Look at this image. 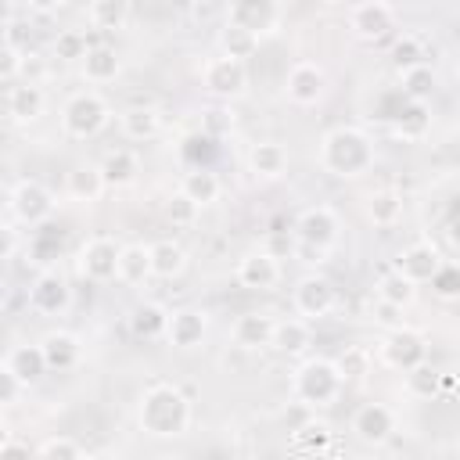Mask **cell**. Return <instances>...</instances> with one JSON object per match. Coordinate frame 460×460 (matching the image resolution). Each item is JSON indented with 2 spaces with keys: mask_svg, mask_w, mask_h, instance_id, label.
<instances>
[{
  "mask_svg": "<svg viewBox=\"0 0 460 460\" xmlns=\"http://www.w3.org/2000/svg\"><path fill=\"white\" fill-rule=\"evenodd\" d=\"M137 424L155 438H176L190 428V399L176 385H151L140 395Z\"/></svg>",
  "mask_w": 460,
  "mask_h": 460,
  "instance_id": "cell-1",
  "label": "cell"
},
{
  "mask_svg": "<svg viewBox=\"0 0 460 460\" xmlns=\"http://www.w3.org/2000/svg\"><path fill=\"white\" fill-rule=\"evenodd\" d=\"M374 165V144L356 126H338L320 140V169L331 176H363Z\"/></svg>",
  "mask_w": 460,
  "mask_h": 460,
  "instance_id": "cell-2",
  "label": "cell"
},
{
  "mask_svg": "<svg viewBox=\"0 0 460 460\" xmlns=\"http://www.w3.org/2000/svg\"><path fill=\"white\" fill-rule=\"evenodd\" d=\"M341 385L345 381H341L334 359H327V356H309L291 374V392L305 406H331L341 395Z\"/></svg>",
  "mask_w": 460,
  "mask_h": 460,
  "instance_id": "cell-3",
  "label": "cell"
},
{
  "mask_svg": "<svg viewBox=\"0 0 460 460\" xmlns=\"http://www.w3.org/2000/svg\"><path fill=\"white\" fill-rule=\"evenodd\" d=\"M111 122V108L101 93L93 90H79L65 101L61 108V129L72 137V140H93L104 126Z\"/></svg>",
  "mask_w": 460,
  "mask_h": 460,
  "instance_id": "cell-4",
  "label": "cell"
},
{
  "mask_svg": "<svg viewBox=\"0 0 460 460\" xmlns=\"http://www.w3.org/2000/svg\"><path fill=\"white\" fill-rule=\"evenodd\" d=\"M198 83L205 93L219 97V101H234L248 90V65L241 58H230V54H212L201 61L198 68Z\"/></svg>",
  "mask_w": 460,
  "mask_h": 460,
  "instance_id": "cell-5",
  "label": "cell"
},
{
  "mask_svg": "<svg viewBox=\"0 0 460 460\" xmlns=\"http://www.w3.org/2000/svg\"><path fill=\"white\" fill-rule=\"evenodd\" d=\"M54 194H50V187L47 183H40V180H18L14 187H11V194H7V216H14L22 226H29V230H36V226H43L50 216H54Z\"/></svg>",
  "mask_w": 460,
  "mask_h": 460,
  "instance_id": "cell-6",
  "label": "cell"
},
{
  "mask_svg": "<svg viewBox=\"0 0 460 460\" xmlns=\"http://www.w3.org/2000/svg\"><path fill=\"white\" fill-rule=\"evenodd\" d=\"M381 359H385V367L406 374V370H413L417 363L428 359V341H424L420 331L399 323V327H392V331L385 334V341H381Z\"/></svg>",
  "mask_w": 460,
  "mask_h": 460,
  "instance_id": "cell-7",
  "label": "cell"
},
{
  "mask_svg": "<svg viewBox=\"0 0 460 460\" xmlns=\"http://www.w3.org/2000/svg\"><path fill=\"white\" fill-rule=\"evenodd\" d=\"M119 252H122V244H115L111 237H90L75 259L79 277H86L90 284L119 280Z\"/></svg>",
  "mask_w": 460,
  "mask_h": 460,
  "instance_id": "cell-8",
  "label": "cell"
},
{
  "mask_svg": "<svg viewBox=\"0 0 460 460\" xmlns=\"http://www.w3.org/2000/svg\"><path fill=\"white\" fill-rule=\"evenodd\" d=\"M291 302H295V313H298V316L320 320V316H327V313L338 305V288H334L323 273H305V277L295 284Z\"/></svg>",
  "mask_w": 460,
  "mask_h": 460,
  "instance_id": "cell-9",
  "label": "cell"
},
{
  "mask_svg": "<svg viewBox=\"0 0 460 460\" xmlns=\"http://www.w3.org/2000/svg\"><path fill=\"white\" fill-rule=\"evenodd\" d=\"M226 22L248 29L262 40L280 29V0H230Z\"/></svg>",
  "mask_w": 460,
  "mask_h": 460,
  "instance_id": "cell-10",
  "label": "cell"
},
{
  "mask_svg": "<svg viewBox=\"0 0 460 460\" xmlns=\"http://www.w3.org/2000/svg\"><path fill=\"white\" fill-rule=\"evenodd\" d=\"M323 90H327V72L316 61H295L288 68V75H284V93H288L291 104L309 108V104H316L323 97Z\"/></svg>",
  "mask_w": 460,
  "mask_h": 460,
  "instance_id": "cell-11",
  "label": "cell"
},
{
  "mask_svg": "<svg viewBox=\"0 0 460 460\" xmlns=\"http://www.w3.org/2000/svg\"><path fill=\"white\" fill-rule=\"evenodd\" d=\"M349 29L367 40V43H377L385 40L392 29H395V7L385 4V0H363L349 11Z\"/></svg>",
  "mask_w": 460,
  "mask_h": 460,
  "instance_id": "cell-12",
  "label": "cell"
},
{
  "mask_svg": "<svg viewBox=\"0 0 460 460\" xmlns=\"http://www.w3.org/2000/svg\"><path fill=\"white\" fill-rule=\"evenodd\" d=\"M234 277H237V284L248 288V291H273V288L280 284V262H277L273 252L259 248V252H248V255L237 259Z\"/></svg>",
  "mask_w": 460,
  "mask_h": 460,
  "instance_id": "cell-13",
  "label": "cell"
},
{
  "mask_svg": "<svg viewBox=\"0 0 460 460\" xmlns=\"http://www.w3.org/2000/svg\"><path fill=\"white\" fill-rule=\"evenodd\" d=\"M68 302H72V291L58 270H43L29 288V305L43 316H61L68 309Z\"/></svg>",
  "mask_w": 460,
  "mask_h": 460,
  "instance_id": "cell-14",
  "label": "cell"
},
{
  "mask_svg": "<svg viewBox=\"0 0 460 460\" xmlns=\"http://www.w3.org/2000/svg\"><path fill=\"white\" fill-rule=\"evenodd\" d=\"M395 431V410L385 406V402H363L356 413H352V435L367 446H381L388 442Z\"/></svg>",
  "mask_w": 460,
  "mask_h": 460,
  "instance_id": "cell-15",
  "label": "cell"
},
{
  "mask_svg": "<svg viewBox=\"0 0 460 460\" xmlns=\"http://www.w3.org/2000/svg\"><path fill=\"white\" fill-rule=\"evenodd\" d=\"M338 216L331 205H309L298 212L295 219V237L298 241H313V244H323V248H334L338 241Z\"/></svg>",
  "mask_w": 460,
  "mask_h": 460,
  "instance_id": "cell-16",
  "label": "cell"
},
{
  "mask_svg": "<svg viewBox=\"0 0 460 460\" xmlns=\"http://www.w3.org/2000/svg\"><path fill=\"white\" fill-rule=\"evenodd\" d=\"M208 334V313L205 309H194V305H183L169 316V331H165V341L172 349H198Z\"/></svg>",
  "mask_w": 460,
  "mask_h": 460,
  "instance_id": "cell-17",
  "label": "cell"
},
{
  "mask_svg": "<svg viewBox=\"0 0 460 460\" xmlns=\"http://www.w3.org/2000/svg\"><path fill=\"white\" fill-rule=\"evenodd\" d=\"M395 270H402L410 280L424 284L442 270V255H438V248L431 241H413L410 248H402L395 255Z\"/></svg>",
  "mask_w": 460,
  "mask_h": 460,
  "instance_id": "cell-18",
  "label": "cell"
},
{
  "mask_svg": "<svg viewBox=\"0 0 460 460\" xmlns=\"http://www.w3.org/2000/svg\"><path fill=\"white\" fill-rule=\"evenodd\" d=\"M273 327H277V320L270 313H241L230 327V338L237 349L255 352V349H266L273 341Z\"/></svg>",
  "mask_w": 460,
  "mask_h": 460,
  "instance_id": "cell-19",
  "label": "cell"
},
{
  "mask_svg": "<svg viewBox=\"0 0 460 460\" xmlns=\"http://www.w3.org/2000/svg\"><path fill=\"white\" fill-rule=\"evenodd\" d=\"M4 104H7V115L14 122H36L43 115V108H47V93H43L40 83L25 79V83L7 86V101Z\"/></svg>",
  "mask_w": 460,
  "mask_h": 460,
  "instance_id": "cell-20",
  "label": "cell"
},
{
  "mask_svg": "<svg viewBox=\"0 0 460 460\" xmlns=\"http://www.w3.org/2000/svg\"><path fill=\"white\" fill-rule=\"evenodd\" d=\"M40 349H43V359H47L50 370H72V367L79 363V356H83L79 338H75L72 331H61V327L47 331V334L40 338Z\"/></svg>",
  "mask_w": 460,
  "mask_h": 460,
  "instance_id": "cell-21",
  "label": "cell"
},
{
  "mask_svg": "<svg viewBox=\"0 0 460 460\" xmlns=\"http://www.w3.org/2000/svg\"><path fill=\"white\" fill-rule=\"evenodd\" d=\"M288 147L280 144V140H259V144H252V151H248V169L259 176V180H277V176H284L288 172Z\"/></svg>",
  "mask_w": 460,
  "mask_h": 460,
  "instance_id": "cell-22",
  "label": "cell"
},
{
  "mask_svg": "<svg viewBox=\"0 0 460 460\" xmlns=\"http://www.w3.org/2000/svg\"><path fill=\"white\" fill-rule=\"evenodd\" d=\"M169 316H172V313H169L162 302H140V305H133V313H129V334L140 338V341L165 338Z\"/></svg>",
  "mask_w": 460,
  "mask_h": 460,
  "instance_id": "cell-23",
  "label": "cell"
},
{
  "mask_svg": "<svg viewBox=\"0 0 460 460\" xmlns=\"http://www.w3.org/2000/svg\"><path fill=\"white\" fill-rule=\"evenodd\" d=\"M119 129L129 140H151L162 129V111L155 104H129L119 111Z\"/></svg>",
  "mask_w": 460,
  "mask_h": 460,
  "instance_id": "cell-24",
  "label": "cell"
},
{
  "mask_svg": "<svg viewBox=\"0 0 460 460\" xmlns=\"http://www.w3.org/2000/svg\"><path fill=\"white\" fill-rule=\"evenodd\" d=\"M309 338H313V331H309V320L305 316H284L273 327L270 349H277L280 356H302L309 349Z\"/></svg>",
  "mask_w": 460,
  "mask_h": 460,
  "instance_id": "cell-25",
  "label": "cell"
},
{
  "mask_svg": "<svg viewBox=\"0 0 460 460\" xmlns=\"http://www.w3.org/2000/svg\"><path fill=\"white\" fill-rule=\"evenodd\" d=\"M4 363L22 377V385L25 388H32L50 367H47V359H43V349H40V341L36 345H14L7 356H4Z\"/></svg>",
  "mask_w": 460,
  "mask_h": 460,
  "instance_id": "cell-26",
  "label": "cell"
},
{
  "mask_svg": "<svg viewBox=\"0 0 460 460\" xmlns=\"http://www.w3.org/2000/svg\"><path fill=\"white\" fill-rule=\"evenodd\" d=\"M363 208H367V219L374 226H395L402 219V194L392 190V187H377V190L367 194Z\"/></svg>",
  "mask_w": 460,
  "mask_h": 460,
  "instance_id": "cell-27",
  "label": "cell"
},
{
  "mask_svg": "<svg viewBox=\"0 0 460 460\" xmlns=\"http://www.w3.org/2000/svg\"><path fill=\"white\" fill-rule=\"evenodd\" d=\"M119 72H122V61H119V54H115V47L93 43V47L86 50V58H83V79H86V83H111Z\"/></svg>",
  "mask_w": 460,
  "mask_h": 460,
  "instance_id": "cell-28",
  "label": "cell"
},
{
  "mask_svg": "<svg viewBox=\"0 0 460 460\" xmlns=\"http://www.w3.org/2000/svg\"><path fill=\"white\" fill-rule=\"evenodd\" d=\"M104 187H108V180H104L101 165L79 162V165L68 169V194H72L75 201H97V198L104 194Z\"/></svg>",
  "mask_w": 460,
  "mask_h": 460,
  "instance_id": "cell-29",
  "label": "cell"
},
{
  "mask_svg": "<svg viewBox=\"0 0 460 460\" xmlns=\"http://www.w3.org/2000/svg\"><path fill=\"white\" fill-rule=\"evenodd\" d=\"M180 190H187V194L205 208V205H212V201L219 198L223 183H219V176L212 172V165H190V169L183 172V180H180Z\"/></svg>",
  "mask_w": 460,
  "mask_h": 460,
  "instance_id": "cell-30",
  "label": "cell"
},
{
  "mask_svg": "<svg viewBox=\"0 0 460 460\" xmlns=\"http://www.w3.org/2000/svg\"><path fill=\"white\" fill-rule=\"evenodd\" d=\"M151 270H155V277H162V280H176L183 270H187V252H183V244L180 241H155L151 244Z\"/></svg>",
  "mask_w": 460,
  "mask_h": 460,
  "instance_id": "cell-31",
  "label": "cell"
},
{
  "mask_svg": "<svg viewBox=\"0 0 460 460\" xmlns=\"http://www.w3.org/2000/svg\"><path fill=\"white\" fill-rule=\"evenodd\" d=\"M147 277H155L151 244H122V252H119V280L122 284H144Z\"/></svg>",
  "mask_w": 460,
  "mask_h": 460,
  "instance_id": "cell-32",
  "label": "cell"
},
{
  "mask_svg": "<svg viewBox=\"0 0 460 460\" xmlns=\"http://www.w3.org/2000/svg\"><path fill=\"white\" fill-rule=\"evenodd\" d=\"M101 172H104L108 187H126V183L137 180L140 158H137L129 147H115V151H108V155L101 158Z\"/></svg>",
  "mask_w": 460,
  "mask_h": 460,
  "instance_id": "cell-33",
  "label": "cell"
},
{
  "mask_svg": "<svg viewBox=\"0 0 460 460\" xmlns=\"http://www.w3.org/2000/svg\"><path fill=\"white\" fill-rule=\"evenodd\" d=\"M374 295L377 298H385V302H395V305H413V298H417V280H410L402 270H385L381 277H377V284H374Z\"/></svg>",
  "mask_w": 460,
  "mask_h": 460,
  "instance_id": "cell-34",
  "label": "cell"
},
{
  "mask_svg": "<svg viewBox=\"0 0 460 460\" xmlns=\"http://www.w3.org/2000/svg\"><path fill=\"white\" fill-rule=\"evenodd\" d=\"M86 18L97 32H119L129 22V0H93Z\"/></svg>",
  "mask_w": 460,
  "mask_h": 460,
  "instance_id": "cell-35",
  "label": "cell"
},
{
  "mask_svg": "<svg viewBox=\"0 0 460 460\" xmlns=\"http://www.w3.org/2000/svg\"><path fill=\"white\" fill-rule=\"evenodd\" d=\"M428 122H431L428 104H424V101H406V97H402V108H399V115H395V133H399L402 140H417V137L428 133Z\"/></svg>",
  "mask_w": 460,
  "mask_h": 460,
  "instance_id": "cell-36",
  "label": "cell"
},
{
  "mask_svg": "<svg viewBox=\"0 0 460 460\" xmlns=\"http://www.w3.org/2000/svg\"><path fill=\"white\" fill-rule=\"evenodd\" d=\"M370 363H374V356H370L367 345H345V349L334 356V367H338V374H341L345 385H349V381H363V377L370 374Z\"/></svg>",
  "mask_w": 460,
  "mask_h": 460,
  "instance_id": "cell-37",
  "label": "cell"
},
{
  "mask_svg": "<svg viewBox=\"0 0 460 460\" xmlns=\"http://www.w3.org/2000/svg\"><path fill=\"white\" fill-rule=\"evenodd\" d=\"M219 50L230 54V58L248 61V58L259 50V36L248 32V29H241V25H234V22H226V25L219 29Z\"/></svg>",
  "mask_w": 460,
  "mask_h": 460,
  "instance_id": "cell-38",
  "label": "cell"
},
{
  "mask_svg": "<svg viewBox=\"0 0 460 460\" xmlns=\"http://www.w3.org/2000/svg\"><path fill=\"white\" fill-rule=\"evenodd\" d=\"M93 43H101V40L97 36H86L83 29H61L54 36V58L58 61H83Z\"/></svg>",
  "mask_w": 460,
  "mask_h": 460,
  "instance_id": "cell-39",
  "label": "cell"
},
{
  "mask_svg": "<svg viewBox=\"0 0 460 460\" xmlns=\"http://www.w3.org/2000/svg\"><path fill=\"white\" fill-rule=\"evenodd\" d=\"M402 75V97L406 101H431V93H435V86H438V79H435V72H431V65H417V68H406V72H399Z\"/></svg>",
  "mask_w": 460,
  "mask_h": 460,
  "instance_id": "cell-40",
  "label": "cell"
},
{
  "mask_svg": "<svg viewBox=\"0 0 460 460\" xmlns=\"http://www.w3.org/2000/svg\"><path fill=\"white\" fill-rule=\"evenodd\" d=\"M327 442H331V424H323V420H316V417H309L305 424H298V428L291 431V446L302 449V453H316V449H323Z\"/></svg>",
  "mask_w": 460,
  "mask_h": 460,
  "instance_id": "cell-41",
  "label": "cell"
},
{
  "mask_svg": "<svg viewBox=\"0 0 460 460\" xmlns=\"http://www.w3.org/2000/svg\"><path fill=\"white\" fill-rule=\"evenodd\" d=\"M424 58H428V50H424V43H420L413 32H402V36L392 43V65H395L399 72L417 68V65H428Z\"/></svg>",
  "mask_w": 460,
  "mask_h": 460,
  "instance_id": "cell-42",
  "label": "cell"
},
{
  "mask_svg": "<svg viewBox=\"0 0 460 460\" xmlns=\"http://www.w3.org/2000/svg\"><path fill=\"white\" fill-rule=\"evenodd\" d=\"M198 212H201V205H198L187 190H172V194L165 198V219H169L172 226H194V223H198Z\"/></svg>",
  "mask_w": 460,
  "mask_h": 460,
  "instance_id": "cell-43",
  "label": "cell"
},
{
  "mask_svg": "<svg viewBox=\"0 0 460 460\" xmlns=\"http://www.w3.org/2000/svg\"><path fill=\"white\" fill-rule=\"evenodd\" d=\"M438 388H442V374H438L435 367H428V359L417 363L413 370H406V392H410V395H417V399H431Z\"/></svg>",
  "mask_w": 460,
  "mask_h": 460,
  "instance_id": "cell-44",
  "label": "cell"
},
{
  "mask_svg": "<svg viewBox=\"0 0 460 460\" xmlns=\"http://www.w3.org/2000/svg\"><path fill=\"white\" fill-rule=\"evenodd\" d=\"M83 453L86 449L68 435H50V438H43L36 446V456H43V460H79Z\"/></svg>",
  "mask_w": 460,
  "mask_h": 460,
  "instance_id": "cell-45",
  "label": "cell"
},
{
  "mask_svg": "<svg viewBox=\"0 0 460 460\" xmlns=\"http://www.w3.org/2000/svg\"><path fill=\"white\" fill-rule=\"evenodd\" d=\"M25 50L14 43V40H4V50H0V79L4 83H14L18 72H25Z\"/></svg>",
  "mask_w": 460,
  "mask_h": 460,
  "instance_id": "cell-46",
  "label": "cell"
},
{
  "mask_svg": "<svg viewBox=\"0 0 460 460\" xmlns=\"http://www.w3.org/2000/svg\"><path fill=\"white\" fill-rule=\"evenodd\" d=\"M431 284H435V291H438L442 298H460V266L442 262V270L431 277Z\"/></svg>",
  "mask_w": 460,
  "mask_h": 460,
  "instance_id": "cell-47",
  "label": "cell"
},
{
  "mask_svg": "<svg viewBox=\"0 0 460 460\" xmlns=\"http://www.w3.org/2000/svg\"><path fill=\"white\" fill-rule=\"evenodd\" d=\"M370 320H374V323H381L385 331H392V327H399V323H402V305L377 298V302H370Z\"/></svg>",
  "mask_w": 460,
  "mask_h": 460,
  "instance_id": "cell-48",
  "label": "cell"
},
{
  "mask_svg": "<svg viewBox=\"0 0 460 460\" xmlns=\"http://www.w3.org/2000/svg\"><path fill=\"white\" fill-rule=\"evenodd\" d=\"M234 129V111H226V108H212V111H205V122H201V133H208V137H223V133H230Z\"/></svg>",
  "mask_w": 460,
  "mask_h": 460,
  "instance_id": "cell-49",
  "label": "cell"
},
{
  "mask_svg": "<svg viewBox=\"0 0 460 460\" xmlns=\"http://www.w3.org/2000/svg\"><path fill=\"white\" fill-rule=\"evenodd\" d=\"M22 392H25L22 377H18V374H14L7 363H0V402H4V406H14Z\"/></svg>",
  "mask_w": 460,
  "mask_h": 460,
  "instance_id": "cell-50",
  "label": "cell"
},
{
  "mask_svg": "<svg viewBox=\"0 0 460 460\" xmlns=\"http://www.w3.org/2000/svg\"><path fill=\"white\" fill-rule=\"evenodd\" d=\"M295 259L305 262V266H323V262L331 259V248L313 244V241H298V237H295Z\"/></svg>",
  "mask_w": 460,
  "mask_h": 460,
  "instance_id": "cell-51",
  "label": "cell"
},
{
  "mask_svg": "<svg viewBox=\"0 0 460 460\" xmlns=\"http://www.w3.org/2000/svg\"><path fill=\"white\" fill-rule=\"evenodd\" d=\"M29 453H36V449H29V442L11 438V431L0 438V456H29Z\"/></svg>",
  "mask_w": 460,
  "mask_h": 460,
  "instance_id": "cell-52",
  "label": "cell"
},
{
  "mask_svg": "<svg viewBox=\"0 0 460 460\" xmlns=\"http://www.w3.org/2000/svg\"><path fill=\"white\" fill-rule=\"evenodd\" d=\"M14 216H11V223H7V230H4V259H14V252H18V230H14Z\"/></svg>",
  "mask_w": 460,
  "mask_h": 460,
  "instance_id": "cell-53",
  "label": "cell"
},
{
  "mask_svg": "<svg viewBox=\"0 0 460 460\" xmlns=\"http://www.w3.org/2000/svg\"><path fill=\"white\" fill-rule=\"evenodd\" d=\"M65 0H25V7L29 11H36V14H50V11H58Z\"/></svg>",
  "mask_w": 460,
  "mask_h": 460,
  "instance_id": "cell-54",
  "label": "cell"
},
{
  "mask_svg": "<svg viewBox=\"0 0 460 460\" xmlns=\"http://www.w3.org/2000/svg\"><path fill=\"white\" fill-rule=\"evenodd\" d=\"M449 237H453V244H460V219L449 226Z\"/></svg>",
  "mask_w": 460,
  "mask_h": 460,
  "instance_id": "cell-55",
  "label": "cell"
},
{
  "mask_svg": "<svg viewBox=\"0 0 460 460\" xmlns=\"http://www.w3.org/2000/svg\"><path fill=\"white\" fill-rule=\"evenodd\" d=\"M385 4H392V7H399V4H406V0H385Z\"/></svg>",
  "mask_w": 460,
  "mask_h": 460,
  "instance_id": "cell-56",
  "label": "cell"
},
{
  "mask_svg": "<svg viewBox=\"0 0 460 460\" xmlns=\"http://www.w3.org/2000/svg\"><path fill=\"white\" fill-rule=\"evenodd\" d=\"M323 4H338V0H323Z\"/></svg>",
  "mask_w": 460,
  "mask_h": 460,
  "instance_id": "cell-57",
  "label": "cell"
},
{
  "mask_svg": "<svg viewBox=\"0 0 460 460\" xmlns=\"http://www.w3.org/2000/svg\"><path fill=\"white\" fill-rule=\"evenodd\" d=\"M456 449H460V442H456Z\"/></svg>",
  "mask_w": 460,
  "mask_h": 460,
  "instance_id": "cell-58",
  "label": "cell"
}]
</instances>
